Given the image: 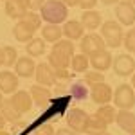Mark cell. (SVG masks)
<instances>
[{
	"label": "cell",
	"instance_id": "6da1fadb",
	"mask_svg": "<svg viewBox=\"0 0 135 135\" xmlns=\"http://www.w3.org/2000/svg\"><path fill=\"white\" fill-rule=\"evenodd\" d=\"M72 56H74V42L60 40V42L52 43V49H51L49 58H47V63L52 69H69Z\"/></svg>",
	"mask_w": 135,
	"mask_h": 135
},
{
	"label": "cell",
	"instance_id": "7a4b0ae2",
	"mask_svg": "<svg viewBox=\"0 0 135 135\" xmlns=\"http://www.w3.org/2000/svg\"><path fill=\"white\" fill-rule=\"evenodd\" d=\"M40 16L47 23H56L60 25L61 22H67L69 16V7L61 0H45L43 7L40 9Z\"/></svg>",
	"mask_w": 135,
	"mask_h": 135
},
{
	"label": "cell",
	"instance_id": "3957f363",
	"mask_svg": "<svg viewBox=\"0 0 135 135\" xmlns=\"http://www.w3.org/2000/svg\"><path fill=\"white\" fill-rule=\"evenodd\" d=\"M101 38L104 40V45L110 49H117L123 45V38H124V31L123 25L115 20H108L101 23Z\"/></svg>",
	"mask_w": 135,
	"mask_h": 135
},
{
	"label": "cell",
	"instance_id": "277c9868",
	"mask_svg": "<svg viewBox=\"0 0 135 135\" xmlns=\"http://www.w3.org/2000/svg\"><path fill=\"white\" fill-rule=\"evenodd\" d=\"M112 101L119 110H132L135 106V88L128 83L119 85L112 95Z\"/></svg>",
	"mask_w": 135,
	"mask_h": 135
},
{
	"label": "cell",
	"instance_id": "5b68a950",
	"mask_svg": "<svg viewBox=\"0 0 135 135\" xmlns=\"http://www.w3.org/2000/svg\"><path fill=\"white\" fill-rule=\"evenodd\" d=\"M112 70L119 78H128L135 72V60L132 54H117L115 60L112 61Z\"/></svg>",
	"mask_w": 135,
	"mask_h": 135
},
{
	"label": "cell",
	"instance_id": "8992f818",
	"mask_svg": "<svg viewBox=\"0 0 135 135\" xmlns=\"http://www.w3.org/2000/svg\"><path fill=\"white\" fill-rule=\"evenodd\" d=\"M79 49H81V54L92 56L94 52H99L103 49H106V45H104V40L101 38V34L90 32V34H85L79 40Z\"/></svg>",
	"mask_w": 135,
	"mask_h": 135
},
{
	"label": "cell",
	"instance_id": "52a82bcc",
	"mask_svg": "<svg viewBox=\"0 0 135 135\" xmlns=\"http://www.w3.org/2000/svg\"><path fill=\"white\" fill-rule=\"evenodd\" d=\"M67 124L76 133H85L88 124V114L81 108H70L67 115Z\"/></svg>",
	"mask_w": 135,
	"mask_h": 135
},
{
	"label": "cell",
	"instance_id": "ba28073f",
	"mask_svg": "<svg viewBox=\"0 0 135 135\" xmlns=\"http://www.w3.org/2000/svg\"><path fill=\"white\" fill-rule=\"evenodd\" d=\"M115 18L121 25H135V6L128 0L115 4Z\"/></svg>",
	"mask_w": 135,
	"mask_h": 135
},
{
	"label": "cell",
	"instance_id": "9c48e42d",
	"mask_svg": "<svg viewBox=\"0 0 135 135\" xmlns=\"http://www.w3.org/2000/svg\"><path fill=\"white\" fill-rule=\"evenodd\" d=\"M88 61L90 67L97 72H106L108 69H112V61H114V56L108 49H103L99 52H94L92 56H88Z\"/></svg>",
	"mask_w": 135,
	"mask_h": 135
},
{
	"label": "cell",
	"instance_id": "30bf717a",
	"mask_svg": "<svg viewBox=\"0 0 135 135\" xmlns=\"http://www.w3.org/2000/svg\"><path fill=\"white\" fill-rule=\"evenodd\" d=\"M34 78H36V83L38 85L47 86V88H51V86H54V85L58 83L56 74H54V69H52L49 63H40V65H36Z\"/></svg>",
	"mask_w": 135,
	"mask_h": 135
},
{
	"label": "cell",
	"instance_id": "8fae6325",
	"mask_svg": "<svg viewBox=\"0 0 135 135\" xmlns=\"http://www.w3.org/2000/svg\"><path fill=\"white\" fill-rule=\"evenodd\" d=\"M112 95H114V90H112V86L108 83H97L92 86V90H90V97H92V101L95 104H108L112 101Z\"/></svg>",
	"mask_w": 135,
	"mask_h": 135
},
{
	"label": "cell",
	"instance_id": "7c38bea8",
	"mask_svg": "<svg viewBox=\"0 0 135 135\" xmlns=\"http://www.w3.org/2000/svg\"><path fill=\"white\" fill-rule=\"evenodd\" d=\"M18 85H20V78L11 70H2L0 72V92L2 94H15L18 90Z\"/></svg>",
	"mask_w": 135,
	"mask_h": 135
},
{
	"label": "cell",
	"instance_id": "4fadbf2b",
	"mask_svg": "<svg viewBox=\"0 0 135 135\" xmlns=\"http://www.w3.org/2000/svg\"><path fill=\"white\" fill-rule=\"evenodd\" d=\"M36 70V63L31 56H22L15 63V74L18 78H32Z\"/></svg>",
	"mask_w": 135,
	"mask_h": 135
},
{
	"label": "cell",
	"instance_id": "5bb4252c",
	"mask_svg": "<svg viewBox=\"0 0 135 135\" xmlns=\"http://www.w3.org/2000/svg\"><path fill=\"white\" fill-rule=\"evenodd\" d=\"M61 32L67 40L74 42V40H81L85 36V27L79 20H67L65 25L61 27Z\"/></svg>",
	"mask_w": 135,
	"mask_h": 135
},
{
	"label": "cell",
	"instance_id": "9a60e30c",
	"mask_svg": "<svg viewBox=\"0 0 135 135\" xmlns=\"http://www.w3.org/2000/svg\"><path fill=\"white\" fill-rule=\"evenodd\" d=\"M29 94H31V97H32V103L36 104V106H40V108H45L52 99L51 90L47 86H42V85H32Z\"/></svg>",
	"mask_w": 135,
	"mask_h": 135
},
{
	"label": "cell",
	"instance_id": "2e32d148",
	"mask_svg": "<svg viewBox=\"0 0 135 135\" xmlns=\"http://www.w3.org/2000/svg\"><path fill=\"white\" fill-rule=\"evenodd\" d=\"M115 123L121 126V130L130 135H135V114L130 110H119L115 115Z\"/></svg>",
	"mask_w": 135,
	"mask_h": 135
},
{
	"label": "cell",
	"instance_id": "e0dca14e",
	"mask_svg": "<svg viewBox=\"0 0 135 135\" xmlns=\"http://www.w3.org/2000/svg\"><path fill=\"white\" fill-rule=\"evenodd\" d=\"M6 15L13 20H22L27 15V6L23 0H6Z\"/></svg>",
	"mask_w": 135,
	"mask_h": 135
},
{
	"label": "cell",
	"instance_id": "ac0fdd59",
	"mask_svg": "<svg viewBox=\"0 0 135 135\" xmlns=\"http://www.w3.org/2000/svg\"><path fill=\"white\" fill-rule=\"evenodd\" d=\"M11 101L15 103V106L20 110L22 114H27V112H31L32 108V97L31 94L27 92V90H16L15 94H11Z\"/></svg>",
	"mask_w": 135,
	"mask_h": 135
},
{
	"label": "cell",
	"instance_id": "d6986e66",
	"mask_svg": "<svg viewBox=\"0 0 135 135\" xmlns=\"http://www.w3.org/2000/svg\"><path fill=\"white\" fill-rule=\"evenodd\" d=\"M0 114L4 115V119L7 121V123H16V121H20L22 119V112L15 106V103L11 101V97H4V101L0 104Z\"/></svg>",
	"mask_w": 135,
	"mask_h": 135
},
{
	"label": "cell",
	"instance_id": "ffe728a7",
	"mask_svg": "<svg viewBox=\"0 0 135 135\" xmlns=\"http://www.w3.org/2000/svg\"><path fill=\"white\" fill-rule=\"evenodd\" d=\"M34 29H31L27 23H23L22 20L16 22V25L13 27V36L16 42H22V43H29L34 38Z\"/></svg>",
	"mask_w": 135,
	"mask_h": 135
},
{
	"label": "cell",
	"instance_id": "44dd1931",
	"mask_svg": "<svg viewBox=\"0 0 135 135\" xmlns=\"http://www.w3.org/2000/svg\"><path fill=\"white\" fill-rule=\"evenodd\" d=\"M81 23H83L85 29L88 31H95L101 27V13L99 11H94V9H88V11H83L81 15Z\"/></svg>",
	"mask_w": 135,
	"mask_h": 135
},
{
	"label": "cell",
	"instance_id": "7402d4cb",
	"mask_svg": "<svg viewBox=\"0 0 135 135\" xmlns=\"http://www.w3.org/2000/svg\"><path fill=\"white\" fill-rule=\"evenodd\" d=\"M61 36H63L61 27L56 25V23H47V25H43V27H42V38L45 40V42L56 43V42L61 40Z\"/></svg>",
	"mask_w": 135,
	"mask_h": 135
},
{
	"label": "cell",
	"instance_id": "603a6c76",
	"mask_svg": "<svg viewBox=\"0 0 135 135\" xmlns=\"http://www.w3.org/2000/svg\"><path fill=\"white\" fill-rule=\"evenodd\" d=\"M45 47H47V42L43 38H32L29 43H25V52L31 58H38L45 54Z\"/></svg>",
	"mask_w": 135,
	"mask_h": 135
},
{
	"label": "cell",
	"instance_id": "cb8c5ba5",
	"mask_svg": "<svg viewBox=\"0 0 135 135\" xmlns=\"http://www.w3.org/2000/svg\"><path fill=\"white\" fill-rule=\"evenodd\" d=\"M94 115L99 117V119H101L103 123H106V124H114L117 112H115V106H112V104H101V106L95 110Z\"/></svg>",
	"mask_w": 135,
	"mask_h": 135
},
{
	"label": "cell",
	"instance_id": "d4e9b609",
	"mask_svg": "<svg viewBox=\"0 0 135 135\" xmlns=\"http://www.w3.org/2000/svg\"><path fill=\"white\" fill-rule=\"evenodd\" d=\"M106 123H103L99 117L95 115H88V124H86V132L85 133H90V135H104L106 133Z\"/></svg>",
	"mask_w": 135,
	"mask_h": 135
},
{
	"label": "cell",
	"instance_id": "484cf974",
	"mask_svg": "<svg viewBox=\"0 0 135 135\" xmlns=\"http://www.w3.org/2000/svg\"><path fill=\"white\" fill-rule=\"evenodd\" d=\"M70 67H72L74 72H86V69L90 67L88 56H85V54H74L72 60H70Z\"/></svg>",
	"mask_w": 135,
	"mask_h": 135
},
{
	"label": "cell",
	"instance_id": "4316f807",
	"mask_svg": "<svg viewBox=\"0 0 135 135\" xmlns=\"http://www.w3.org/2000/svg\"><path fill=\"white\" fill-rule=\"evenodd\" d=\"M23 23H27L31 29L34 31H38V29H42V16L38 15V13H32V11H27V15L22 18Z\"/></svg>",
	"mask_w": 135,
	"mask_h": 135
},
{
	"label": "cell",
	"instance_id": "83f0119b",
	"mask_svg": "<svg viewBox=\"0 0 135 135\" xmlns=\"http://www.w3.org/2000/svg\"><path fill=\"white\" fill-rule=\"evenodd\" d=\"M4 49V67H15V63L18 60V52L15 47H11V45H6V47H2Z\"/></svg>",
	"mask_w": 135,
	"mask_h": 135
},
{
	"label": "cell",
	"instance_id": "f1b7e54d",
	"mask_svg": "<svg viewBox=\"0 0 135 135\" xmlns=\"http://www.w3.org/2000/svg\"><path fill=\"white\" fill-rule=\"evenodd\" d=\"M103 81H104L103 72H97V70H86V72H85V79H83V83L86 85V86H94V85L103 83Z\"/></svg>",
	"mask_w": 135,
	"mask_h": 135
},
{
	"label": "cell",
	"instance_id": "f546056e",
	"mask_svg": "<svg viewBox=\"0 0 135 135\" xmlns=\"http://www.w3.org/2000/svg\"><path fill=\"white\" fill-rule=\"evenodd\" d=\"M123 45L126 47L128 54H135V27H133V29H130L128 32H124Z\"/></svg>",
	"mask_w": 135,
	"mask_h": 135
},
{
	"label": "cell",
	"instance_id": "4dcf8cb0",
	"mask_svg": "<svg viewBox=\"0 0 135 135\" xmlns=\"http://www.w3.org/2000/svg\"><path fill=\"white\" fill-rule=\"evenodd\" d=\"M70 92H72V97H76V99H85V97L88 95V92H86V85H85L83 81L72 85Z\"/></svg>",
	"mask_w": 135,
	"mask_h": 135
},
{
	"label": "cell",
	"instance_id": "1f68e13d",
	"mask_svg": "<svg viewBox=\"0 0 135 135\" xmlns=\"http://www.w3.org/2000/svg\"><path fill=\"white\" fill-rule=\"evenodd\" d=\"M34 135H54V128H52V124H49V123L40 124L34 130Z\"/></svg>",
	"mask_w": 135,
	"mask_h": 135
},
{
	"label": "cell",
	"instance_id": "d6a6232c",
	"mask_svg": "<svg viewBox=\"0 0 135 135\" xmlns=\"http://www.w3.org/2000/svg\"><path fill=\"white\" fill-rule=\"evenodd\" d=\"M25 2V6H27V9L29 11H40L43 7V4H45V0H23Z\"/></svg>",
	"mask_w": 135,
	"mask_h": 135
},
{
	"label": "cell",
	"instance_id": "836d02e7",
	"mask_svg": "<svg viewBox=\"0 0 135 135\" xmlns=\"http://www.w3.org/2000/svg\"><path fill=\"white\" fill-rule=\"evenodd\" d=\"M54 74H56V79H70L72 74L69 72V69H54Z\"/></svg>",
	"mask_w": 135,
	"mask_h": 135
},
{
	"label": "cell",
	"instance_id": "e575fe53",
	"mask_svg": "<svg viewBox=\"0 0 135 135\" xmlns=\"http://www.w3.org/2000/svg\"><path fill=\"white\" fill-rule=\"evenodd\" d=\"M97 2H99V0H79V7H81V9H83V11L94 9Z\"/></svg>",
	"mask_w": 135,
	"mask_h": 135
},
{
	"label": "cell",
	"instance_id": "d590c367",
	"mask_svg": "<svg viewBox=\"0 0 135 135\" xmlns=\"http://www.w3.org/2000/svg\"><path fill=\"white\" fill-rule=\"evenodd\" d=\"M61 2L67 7H76V6H79V0H61Z\"/></svg>",
	"mask_w": 135,
	"mask_h": 135
},
{
	"label": "cell",
	"instance_id": "8d00e7d4",
	"mask_svg": "<svg viewBox=\"0 0 135 135\" xmlns=\"http://www.w3.org/2000/svg\"><path fill=\"white\" fill-rule=\"evenodd\" d=\"M58 135H76V132H72L70 128H69V130H67V128H63V130L58 132Z\"/></svg>",
	"mask_w": 135,
	"mask_h": 135
},
{
	"label": "cell",
	"instance_id": "74e56055",
	"mask_svg": "<svg viewBox=\"0 0 135 135\" xmlns=\"http://www.w3.org/2000/svg\"><path fill=\"white\" fill-rule=\"evenodd\" d=\"M121 0H101V4H104V6H115V4H119Z\"/></svg>",
	"mask_w": 135,
	"mask_h": 135
},
{
	"label": "cell",
	"instance_id": "f35d334b",
	"mask_svg": "<svg viewBox=\"0 0 135 135\" xmlns=\"http://www.w3.org/2000/svg\"><path fill=\"white\" fill-rule=\"evenodd\" d=\"M6 123H7V121L4 119V115L0 114V130H4V126H6Z\"/></svg>",
	"mask_w": 135,
	"mask_h": 135
},
{
	"label": "cell",
	"instance_id": "ab89813d",
	"mask_svg": "<svg viewBox=\"0 0 135 135\" xmlns=\"http://www.w3.org/2000/svg\"><path fill=\"white\" fill-rule=\"evenodd\" d=\"M0 67H4V49L0 47Z\"/></svg>",
	"mask_w": 135,
	"mask_h": 135
},
{
	"label": "cell",
	"instance_id": "60d3db41",
	"mask_svg": "<svg viewBox=\"0 0 135 135\" xmlns=\"http://www.w3.org/2000/svg\"><path fill=\"white\" fill-rule=\"evenodd\" d=\"M132 86H133V88H135V72L132 74Z\"/></svg>",
	"mask_w": 135,
	"mask_h": 135
},
{
	"label": "cell",
	"instance_id": "b9f144b4",
	"mask_svg": "<svg viewBox=\"0 0 135 135\" xmlns=\"http://www.w3.org/2000/svg\"><path fill=\"white\" fill-rule=\"evenodd\" d=\"M0 135H11L9 132H6V130H0Z\"/></svg>",
	"mask_w": 135,
	"mask_h": 135
},
{
	"label": "cell",
	"instance_id": "7bdbcfd3",
	"mask_svg": "<svg viewBox=\"0 0 135 135\" xmlns=\"http://www.w3.org/2000/svg\"><path fill=\"white\" fill-rule=\"evenodd\" d=\"M2 101H4V94L0 92V104H2Z\"/></svg>",
	"mask_w": 135,
	"mask_h": 135
},
{
	"label": "cell",
	"instance_id": "ee69618b",
	"mask_svg": "<svg viewBox=\"0 0 135 135\" xmlns=\"http://www.w3.org/2000/svg\"><path fill=\"white\" fill-rule=\"evenodd\" d=\"M128 2H132V4H133V6H135V0H128Z\"/></svg>",
	"mask_w": 135,
	"mask_h": 135
},
{
	"label": "cell",
	"instance_id": "f6af8a7d",
	"mask_svg": "<svg viewBox=\"0 0 135 135\" xmlns=\"http://www.w3.org/2000/svg\"><path fill=\"white\" fill-rule=\"evenodd\" d=\"M4 2H6V0H4Z\"/></svg>",
	"mask_w": 135,
	"mask_h": 135
}]
</instances>
